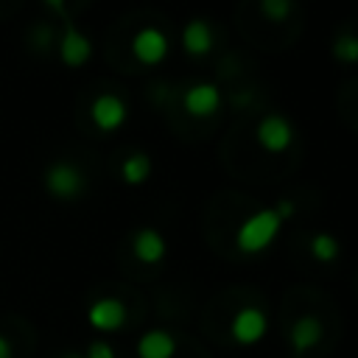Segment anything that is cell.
I'll return each instance as SVG.
<instances>
[{"label":"cell","instance_id":"6da1fadb","mask_svg":"<svg viewBox=\"0 0 358 358\" xmlns=\"http://www.w3.org/2000/svg\"><path fill=\"white\" fill-rule=\"evenodd\" d=\"M282 224H285V218L280 215V210L274 204L255 210L235 229V246H238V252H243V255H260V252H266L274 243V238L280 235Z\"/></svg>","mask_w":358,"mask_h":358},{"label":"cell","instance_id":"7a4b0ae2","mask_svg":"<svg viewBox=\"0 0 358 358\" xmlns=\"http://www.w3.org/2000/svg\"><path fill=\"white\" fill-rule=\"evenodd\" d=\"M42 185L53 199L73 201L87 190V176L78 165H73L67 159H53V162H48V168L42 173Z\"/></svg>","mask_w":358,"mask_h":358},{"label":"cell","instance_id":"3957f363","mask_svg":"<svg viewBox=\"0 0 358 358\" xmlns=\"http://www.w3.org/2000/svg\"><path fill=\"white\" fill-rule=\"evenodd\" d=\"M229 333H232V338H235L241 347H252V344L263 341L266 333H268V316H266V310L257 308V305H243V308L232 316Z\"/></svg>","mask_w":358,"mask_h":358},{"label":"cell","instance_id":"277c9868","mask_svg":"<svg viewBox=\"0 0 358 358\" xmlns=\"http://www.w3.org/2000/svg\"><path fill=\"white\" fill-rule=\"evenodd\" d=\"M255 137L266 151L280 154V151L291 148V143H294V123L280 112H268V115H263L257 120Z\"/></svg>","mask_w":358,"mask_h":358},{"label":"cell","instance_id":"5b68a950","mask_svg":"<svg viewBox=\"0 0 358 358\" xmlns=\"http://www.w3.org/2000/svg\"><path fill=\"white\" fill-rule=\"evenodd\" d=\"M90 117L101 131H117L129 117V103L115 92H101L90 103Z\"/></svg>","mask_w":358,"mask_h":358},{"label":"cell","instance_id":"8992f818","mask_svg":"<svg viewBox=\"0 0 358 358\" xmlns=\"http://www.w3.org/2000/svg\"><path fill=\"white\" fill-rule=\"evenodd\" d=\"M131 53L140 64H159L168 56V34L157 25H143L131 36Z\"/></svg>","mask_w":358,"mask_h":358},{"label":"cell","instance_id":"52a82bcc","mask_svg":"<svg viewBox=\"0 0 358 358\" xmlns=\"http://www.w3.org/2000/svg\"><path fill=\"white\" fill-rule=\"evenodd\" d=\"M221 87L213 84V81H196L185 90L182 95V103H185V112L193 115V117H210L221 109Z\"/></svg>","mask_w":358,"mask_h":358},{"label":"cell","instance_id":"ba28073f","mask_svg":"<svg viewBox=\"0 0 358 358\" xmlns=\"http://www.w3.org/2000/svg\"><path fill=\"white\" fill-rule=\"evenodd\" d=\"M59 56L67 67H81L92 59V39L70 20H64V34L59 39Z\"/></svg>","mask_w":358,"mask_h":358},{"label":"cell","instance_id":"9c48e42d","mask_svg":"<svg viewBox=\"0 0 358 358\" xmlns=\"http://www.w3.org/2000/svg\"><path fill=\"white\" fill-rule=\"evenodd\" d=\"M87 322L101 333H115L126 324V305L117 296H98L87 308Z\"/></svg>","mask_w":358,"mask_h":358},{"label":"cell","instance_id":"30bf717a","mask_svg":"<svg viewBox=\"0 0 358 358\" xmlns=\"http://www.w3.org/2000/svg\"><path fill=\"white\" fill-rule=\"evenodd\" d=\"M324 336V327H322V319L313 316V313H302L294 319L291 330H288V344H291V352L294 355H305L310 352Z\"/></svg>","mask_w":358,"mask_h":358},{"label":"cell","instance_id":"8fae6325","mask_svg":"<svg viewBox=\"0 0 358 358\" xmlns=\"http://www.w3.org/2000/svg\"><path fill=\"white\" fill-rule=\"evenodd\" d=\"M131 252L140 263L145 266H157L165 260V252H168V243L162 238V232L157 227H140L134 235H131Z\"/></svg>","mask_w":358,"mask_h":358},{"label":"cell","instance_id":"7c38bea8","mask_svg":"<svg viewBox=\"0 0 358 358\" xmlns=\"http://www.w3.org/2000/svg\"><path fill=\"white\" fill-rule=\"evenodd\" d=\"M137 358H173L179 344H176V336L168 333V330H145L140 338H137Z\"/></svg>","mask_w":358,"mask_h":358},{"label":"cell","instance_id":"4fadbf2b","mask_svg":"<svg viewBox=\"0 0 358 358\" xmlns=\"http://www.w3.org/2000/svg\"><path fill=\"white\" fill-rule=\"evenodd\" d=\"M182 48L187 56H204L213 50V28L204 17H193L182 25Z\"/></svg>","mask_w":358,"mask_h":358},{"label":"cell","instance_id":"5bb4252c","mask_svg":"<svg viewBox=\"0 0 358 358\" xmlns=\"http://www.w3.org/2000/svg\"><path fill=\"white\" fill-rule=\"evenodd\" d=\"M151 176V157L145 151H131L120 165V179L126 185H143Z\"/></svg>","mask_w":358,"mask_h":358},{"label":"cell","instance_id":"9a60e30c","mask_svg":"<svg viewBox=\"0 0 358 358\" xmlns=\"http://www.w3.org/2000/svg\"><path fill=\"white\" fill-rule=\"evenodd\" d=\"M308 252H310V257L319 260V263H333V260L338 257V252H341V243H338V238L330 235V232H313L310 241H308Z\"/></svg>","mask_w":358,"mask_h":358},{"label":"cell","instance_id":"2e32d148","mask_svg":"<svg viewBox=\"0 0 358 358\" xmlns=\"http://www.w3.org/2000/svg\"><path fill=\"white\" fill-rule=\"evenodd\" d=\"M333 56H336L338 62L355 64V62H358V34H350V31L338 34V36L333 39Z\"/></svg>","mask_w":358,"mask_h":358},{"label":"cell","instance_id":"e0dca14e","mask_svg":"<svg viewBox=\"0 0 358 358\" xmlns=\"http://www.w3.org/2000/svg\"><path fill=\"white\" fill-rule=\"evenodd\" d=\"M260 11L271 22H285L294 11V0H260Z\"/></svg>","mask_w":358,"mask_h":358},{"label":"cell","instance_id":"ac0fdd59","mask_svg":"<svg viewBox=\"0 0 358 358\" xmlns=\"http://www.w3.org/2000/svg\"><path fill=\"white\" fill-rule=\"evenodd\" d=\"M84 358H117V355H115V350H112L109 341H92L87 347V355Z\"/></svg>","mask_w":358,"mask_h":358},{"label":"cell","instance_id":"d6986e66","mask_svg":"<svg viewBox=\"0 0 358 358\" xmlns=\"http://www.w3.org/2000/svg\"><path fill=\"white\" fill-rule=\"evenodd\" d=\"M0 358H14L11 341H8V336H3V333H0Z\"/></svg>","mask_w":358,"mask_h":358},{"label":"cell","instance_id":"ffe728a7","mask_svg":"<svg viewBox=\"0 0 358 358\" xmlns=\"http://www.w3.org/2000/svg\"><path fill=\"white\" fill-rule=\"evenodd\" d=\"M45 6H48V8H53L56 14H64V6H67V0H45Z\"/></svg>","mask_w":358,"mask_h":358},{"label":"cell","instance_id":"44dd1931","mask_svg":"<svg viewBox=\"0 0 358 358\" xmlns=\"http://www.w3.org/2000/svg\"><path fill=\"white\" fill-rule=\"evenodd\" d=\"M64 358H81V355H76V352H67V355H64Z\"/></svg>","mask_w":358,"mask_h":358}]
</instances>
